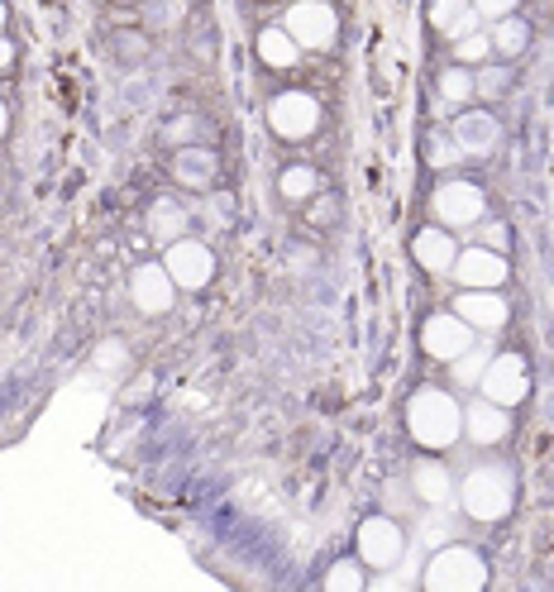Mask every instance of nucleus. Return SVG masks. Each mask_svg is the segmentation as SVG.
I'll list each match as a JSON object with an SVG mask.
<instances>
[{
    "mask_svg": "<svg viewBox=\"0 0 554 592\" xmlns=\"http://www.w3.org/2000/svg\"><path fill=\"white\" fill-rule=\"evenodd\" d=\"M406 435H412L426 454H445L464 440V401L449 387L420 383L406 397Z\"/></svg>",
    "mask_w": 554,
    "mask_h": 592,
    "instance_id": "nucleus-1",
    "label": "nucleus"
},
{
    "mask_svg": "<svg viewBox=\"0 0 554 592\" xmlns=\"http://www.w3.org/2000/svg\"><path fill=\"white\" fill-rule=\"evenodd\" d=\"M478 344L473 325L464 321V315L449 306V311H430L426 321H420V354L435 358V364H455Z\"/></svg>",
    "mask_w": 554,
    "mask_h": 592,
    "instance_id": "nucleus-7",
    "label": "nucleus"
},
{
    "mask_svg": "<svg viewBox=\"0 0 554 592\" xmlns=\"http://www.w3.org/2000/svg\"><path fill=\"white\" fill-rule=\"evenodd\" d=\"M449 134H455L464 158H488V153H498V143H502V125H498V115L492 110L464 106L455 115V125H449Z\"/></svg>",
    "mask_w": 554,
    "mask_h": 592,
    "instance_id": "nucleus-14",
    "label": "nucleus"
},
{
    "mask_svg": "<svg viewBox=\"0 0 554 592\" xmlns=\"http://www.w3.org/2000/svg\"><path fill=\"white\" fill-rule=\"evenodd\" d=\"M455 473H449L440 459H416L412 464V493L416 502H426V507H445L449 497H455Z\"/></svg>",
    "mask_w": 554,
    "mask_h": 592,
    "instance_id": "nucleus-19",
    "label": "nucleus"
},
{
    "mask_svg": "<svg viewBox=\"0 0 554 592\" xmlns=\"http://www.w3.org/2000/svg\"><path fill=\"white\" fill-rule=\"evenodd\" d=\"M163 268L172 272L178 292H206V287L215 282V249L196 235H182L163 249Z\"/></svg>",
    "mask_w": 554,
    "mask_h": 592,
    "instance_id": "nucleus-8",
    "label": "nucleus"
},
{
    "mask_svg": "<svg viewBox=\"0 0 554 592\" xmlns=\"http://www.w3.org/2000/svg\"><path fill=\"white\" fill-rule=\"evenodd\" d=\"M6 24H10V10H6V0H0V34H6Z\"/></svg>",
    "mask_w": 554,
    "mask_h": 592,
    "instance_id": "nucleus-39",
    "label": "nucleus"
},
{
    "mask_svg": "<svg viewBox=\"0 0 554 592\" xmlns=\"http://www.w3.org/2000/svg\"><path fill=\"white\" fill-rule=\"evenodd\" d=\"M129 301H135L139 315H168L178 306V282L163 263H139L129 272Z\"/></svg>",
    "mask_w": 554,
    "mask_h": 592,
    "instance_id": "nucleus-11",
    "label": "nucleus"
},
{
    "mask_svg": "<svg viewBox=\"0 0 554 592\" xmlns=\"http://www.w3.org/2000/svg\"><path fill=\"white\" fill-rule=\"evenodd\" d=\"M354 555H359L363 569L383 573V569H392V564H402V555H406V530L392 521V516H369V521H359V530H354Z\"/></svg>",
    "mask_w": 554,
    "mask_h": 592,
    "instance_id": "nucleus-9",
    "label": "nucleus"
},
{
    "mask_svg": "<svg viewBox=\"0 0 554 592\" xmlns=\"http://www.w3.org/2000/svg\"><path fill=\"white\" fill-rule=\"evenodd\" d=\"M283 29L297 39L301 53H330L340 43V14L330 0H287Z\"/></svg>",
    "mask_w": 554,
    "mask_h": 592,
    "instance_id": "nucleus-4",
    "label": "nucleus"
},
{
    "mask_svg": "<svg viewBox=\"0 0 554 592\" xmlns=\"http://www.w3.org/2000/svg\"><path fill=\"white\" fill-rule=\"evenodd\" d=\"M507 86H512V72H507L502 63L473 67V96H478V100H502Z\"/></svg>",
    "mask_w": 554,
    "mask_h": 592,
    "instance_id": "nucleus-28",
    "label": "nucleus"
},
{
    "mask_svg": "<svg viewBox=\"0 0 554 592\" xmlns=\"http://www.w3.org/2000/svg\"><path fill=\"white\" fill-rule=\"evenodd\" d=\"M455 493H459L464 516H473V521L492 526V521H502V516L512 512L516 483H512V469H507V464H478V469L464 473Z\"/></svg>",
    "mask_w": 554,
    "mask_h": 592,
    "instance_id": "nucleus-2",
    "label": "nucleus"
},
{
    "mask_svg": "<svg viewBox=\"0 0 554 592\" xmlns=\"http://www.w3.org/2000/svg\"><path fill=\"white\" fill-rule=\"evenodd\" d=\"M426 592H483L488 588V559L473 545H445L430 555L426 573H420Z\"/></svg>",
    "mask_w": 554,
    "mask_h": 592,
    "instance_id": "nucleus-3",
    "label": "nucleus"
},
{
    "mask_svg": "<svg viewBox=\"0 0 554 592\" xmlns=\"http://www.w3.org/2000/svg\"><path fill=\"white\" fill-rule=\"evenodd\" d=\"M488 34H492V53L498 57H521L531 43V24L521 14H502V20H492Z\"/></svg>",
    "mask_w": 554,
    "mask_h": 592,
    "instance_id": "nucleus-23",
    "label": "nucleus"
},
{
    "mask_svg": "<svg viewBox=\"0 0 554 592\" xmlns=\"http://www.w3.org/2000/svg\"><path fill=\"white\" fill-rule=\"evenodd\" d=\"M478 392L488 401H498V407H521V401L531 397V364L521 354H492L483 378H478Z\"/></svg>",
    "mask_w": 554,
    "mask_h": 592,
    "instance_id": "nucleus-10",
    "label": "nucleus"
},
{
    "mask_svg": "<svg viewBox=\"0 0 554 592\" xmlns=\"http://www.w3.org/2000/svg\"><path fill=\"white\" fill-rule=\"evenodd\" d=\"M316 192H326V177H320L311 163H291V168L277 172V196L291 201V206H306Z\"/></svg>",
    "mask_w": 554,
    "mask_h": 592,
    "instance_id": "nucleus-22",
    "label": "nucleus"
},
{
    "mask_svg": "<svg viewBox=\"0 0 554 592\" xmlns=\"http://www.w3.org/2000/svg\"><path fill=\"white\" fill-rule=\"evenodd\" d=\"M172 182L182 192H215V182H221V158H215V149H201V143L178 149L172 153Z\"/></svg>",
    "mask_w": 554,
    "mask_h": 592,
    "instance_id": "nucleus-17",
    "label": "nucleus"
},
{
    "mask_svg": "<svg viewBox=\"0 0 554 592\" xmlns=\"http://www.w3.org/2000/svg\"><path fill=\"white\" fill-rule=\"evenodd\" d=\"M507 254H498V249H488V244H469V249H459V258H455V268H449V278H455L459 287H498L507 282Z\"/></svg>",
    "mask_w": 554,
    "mask_h": 592,
    "instance_id": "nucleus-13",
    "label": "nucleus"
},
{
    "mask_svg": "<svg viewBox=\"0 0 554 592\" xmlns=\"http://www.w3.org/2000/svg\"><path fill=\"white\" fill-rule=\"evenodd\" d=\"M412 258L420 272H430V278H449V268H455L459 258V244H455V229L445 225H420L412 235Z\"/></svg>",
    "mask_w": 554,
    "mask_h": 592,
    "instance_id": "nucleus-15",
    "label": "nucleus"
},
{
    "mask_svg": "<svg viewBox=\"0 0 554 592\" xmlns=\"http://www.w3.org/2000/svg\"><path fill=\"white\" fill-rule=\"evenodd\" d=\"M455 311L473 325V335H502L507 321H512L507 297L492 292V287H464V292L455 297Z\"/></svg>",
    "mask_w": 554,
    "mask_h": 592,
    "instance_id": "nucleus-12",
    "label": "nucleus"
},
{
    "mask_svg": "<svg viewBox=\"0 0 554 592\" xmlns=\"http://www.w3.org/2000/svg\"><path fill=\"white\" fill-rule=\"evenodd\" d=\"M187 225H192V211H182L178 196H153L149 211H143V229H149V239H158L163 249L172 239L187 235Z\"/></svg>",
    "mask_w": 554,
    "mask_h": 592,
    "instance_id": "nucleus-18",
    "label": "nucleus"
},
{
    "mask_svg": "<svg viewBox=\"0 0 554 592\" xmlns=\"http://www.w3.org/2000/svg\"><path fill=\"white\" fill-rule=\"evenodd\" d=\"M430 215L445 229H478L488 220V192L469 177H445L430 192Z\"/></svg>",
    "mask_w": 554,
    "mask_h": 592,
    "instance_id": "nucleus-5",
    "label": "nucleus"
},
{
    "mask_svg": "<svg viewBox=\"0 0 554 592\" xmlns=\"http://www.w3.org/2000/svg\"><path fill=\"white\" fill-rule=\"evenodd\" d=\"M426 158H430V172H449V168L469 163V158H464V149L455 143V134H449V129H435V134L426 139Z\"/></svg>",
    "mask_w": 554,
    "mask_h": 592,
    "instance_id": "nucleus-27",
    "label": "nucleus"
},
{
    "mask_svg": "<svg viewBox=\"0 0 554 592\" xmlns=\"http://www.w3.org/2000/svg\"><path fill=\"white\" fill-rule=\"evenodd\" d=\"M430 29L455 43L473 34V29H483V14L473 10V0H430Z\"/></svg>",
    "mask_w": 554,
    "mask_h": 592,
    "instance_id": "nucleus-20",
    "label": "nucleus"
},
{
    "mask_svg": "<svg viewBox=\"0 0 554 592\" xmlns=\"http://www.w3.org/2000/svg\"><path fill=\"white\" fill-rule=\"evenodd\" d=\"M196 129H201V125L192 120V115H178V120H168V125H163V143H172V149H187Z\"/></svg>",
    "mask_w": 554,
    "mask_h": 592,
    "instance_id": "nucleus-31",
    "label": "nucleus"
},
{
    "mask_svg": "<svg viewBox=\"0 0 554 592\" xmlns=\"http://www.w3.org/2000/svg\"><path fill=\"white\" fill-rule=\"evenodd\" d=\"M306 206H311L306 211V225L311 229H330L334 220H340V201H334V192H316Z\"/></svg>",
    "mask_w": 554,
    "mask_h": 592,
    "instance_id": "nucleus-30",
    "label": "nucleus"
},
{
    "mask_svg": "<svg viewBox=\"0 0 554 592\" xmlns=\"http://www.w3.org/2000/svg\"><path fill=\"white\" fill-rule=\"evenodd\" d=\"M125 358H129V349H125L120 340H110V344H100V349H96V364L100 368H120Z\"/></svg>",
    "mask_w": 554,
    "mask_h": 592,
    "instance_id": "nucleus-34",
    "label": "nucleus"
},
{
    "mask_svg": "<svg viewBox=\"0 0 554 592\" xmlns=\"http://www.w3.org/2000/svg\"><path fill=\"white\" fill-rule=\"evenodd\" d=\"M115 53H120V57H129V63H139V57L149 53V39H143L139 29H125V34L115 39Z\"/></svg>",
    "mask_w": 554,
    "mask_h": 592,
    "instance_id": "nucleus-32",
    "label": "nucleus"
},
{
    "mask_svg": "<svg viewBox=\"0 0 554 592\" xmlns=\"http://www.w3.org/2000/svg\"><path fill=\"white\" fill-rule=\"evenodd\" d=\"M254 53H258V63H264L268 72H291V67L301 63V49H297V39H291L283 24H268V29H258V39H254Z\"/></svg>",
    "mask_w": 554,
    "mask_h": 592,
    "instance_id": "nucleus-21",
    "label": "nucleus"
},
{
    "mask_svg": "<svg viewBox=\"0 0 554 592\" xmlns=\"http://www.w3.org/2000/svg\"><path fill=\"white\" fill-rule=\"evenodd\" d=\"M512 435V411L498 407V401L478 397L464 407V440L478 444V450H492V444H502Z\"/></svg>",
    "mask_w": 554,
    "mask_h": 592,
    "instance_id": "nucleus-16",
    "label": "nucleus"
},
{
    "mask_svg": "<svg viewBox=\"0 0 554 592\" xmlns=\"http://www.w3.org/2000/svg\"><path fill=\"white\" fill-rule=\"evenodd\" d=\"M449 49H455V63L459 67H483V63H492V34L488 29H473V34H464V39H455L449 43Z\"/></svg>",
    "mask_w": 554,
    "mask_h": 592,
    "instance_id": "nucleus-26",
    "label": "nucleus"
},
{
    "mask_svg": "<svg viewBox=\"0 0 554 592\" xmlns=\"http://www.w3.org/2000/svg\"><path fill=\"white\" fill-rule=\"evenodd\" d=\"M483 244H488V249H498V254H502V244H507V225L483 220Z\"/></svg>",
    "mask_w": 554,
    "mask_h": 592,
    "instance_id": "nucleus-36",
    "label": "nucleus"
},
{
    "mask_svg": "<svg viewBox=\"0 0 554 592\" xmlns=\"http://www.w3.org/2000/svg\"><path fill=\"white\" fill-rule=\"evenodd\" d=\"M6 129H10V106L0 100V139H6Z\"/></svg>",
    "mask_w": 554,
    "mask_h": 592,
    "instance_id": "nucleus-38",
    "label": "nucleus"
},
{
    "mask_svg": "<svg viewBox=\"0 0 554 592\" xmlns=\"http://www.w3.org/2000/svg\"><path fill=\"white\" fill-rule=\"evenodd\" d=\"M435 96H440V106H455L464 110L473 100V67H459V63H449L440 72V82H435Z\"/></svg>",
    "mask_w": 554,
    "mask_h": 592,
    "instance_id": "nucleus-24",
    "label": "nucleus"
},
{
    "mask_svg": "<svg viewBox=\"0 0 554 592\" xmlns=\"http://www.w3.org/2000/svg\"><path fill=\"white\" fill-rule=\"evenodd\" d=\"M10 67H14V43H10L6 34H0V77H6Z\"/></svg>",
    "mask_w": 554,
    "mask_h": 592,
    "instance_id": "nucleus-37",
    "label": "nucleus"
},
{
    "mask_svg": "<svg viewBox=\"0 0 554 592\" xmlns=\"http://www.w3.org/2000/svg\"><path fill=\"white\" fill-rule=\"evenodd\" d=\"M211 225H221V229L235 225V201H230L225 192H215V196H211Z\"/></svg>",
    "mask_w": 554,
    "mask_h": 592,
    "instance_id": "nucleus-33",
    "label": "nucleus"
},
{
    "mask_svg": "<svg viewBox=\"0 0 554 592\" xmlns=\"http://www.w3.org/2000/svg\"><path fill=\"white\" fill-rule=\"evenodd\" d=\"M473 10L483 14V20H502V14L516 10V0H473Z\"/></svg>",
    "mask_w": 554,
    "mask_h": 592,
    "instance_id": "nucleus-35",
    "label": "nucleus"
},
{
    "mask_svg": "<svg viewBox=\"0 0 554 592\" xmlns=\"http://www.w3.org/2000/svg\"><path fill=\"white\" fill-rule=\"evenodd\" d=\"M488 349H478V344H473V349L469 354H464V358H455V364H449V378H455V387H464V392H473V387H478V378H483V368H488Z\"/></svg>",
    "mask_w": 554,
    "mask_h": 592,
    "instance_id": "nucleus-29",
    "label": "nucleus"
},
{
    "mask_svg": "<svg viewBox=\"0 0 554 592\" xmlns=\"http://www.w3.org/2000/svg\"><path fill=\"white\" fill-rule=\"evenodd\" d=\"M264 120H268V129L283 143H306V139H316V129H320V96L316 92H301V86L277 92L268 100Z\"/></svg>",
    "mask_w": 554,
    "mask_h": 592,
    "instance_id": "nucleus-6",
    "label": "nucleus"
},
{
    "mask_svg": "<svg viewBox=\"0 0 554 592\" xmlns=\"http://www.w3.org/2000/svg\"><path fill=\"white\" fill-rule=\"evenodd\" d=\"M363 583H369V569L359 564V555L334 559V564L326 569V579H320V588H326V592H363Z\"/></svg>",
    "mask_w": 554,
    "mask_h": 592,
    "instance_id": "nucleus-25",
    "label": "nucleus"
}]
</instances>
